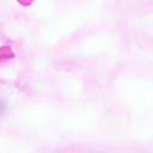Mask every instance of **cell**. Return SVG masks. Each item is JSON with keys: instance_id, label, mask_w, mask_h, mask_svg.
<instances>
[{"instance_id": "1", "label": "cell", "mask_w": 153, "mask_h": 153, "mask_svg": "<svg viewBox=\"0 0 153 153\" xmlns=\"http://www.w3.org/2000/svg\"><path fill=\"white\" fill-rule=\"evenodd\" d=\"M5 110H6V106H5V104H4V103L0 100V116H1V115L5 112Z\"/></svg>"}]
</instances>
